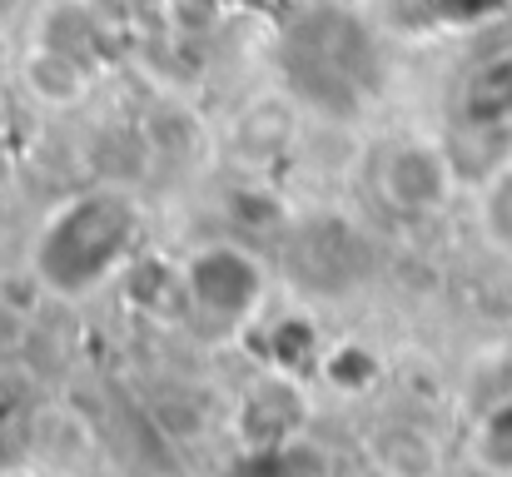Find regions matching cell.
<instances>
[{
  "instance_id": "5b68a950",
  "label": "cell",
  "mask_w": 512,
  "mask_h": 477,
  "mask_svg": "<svg viewBox=\"0 0 512 477\" xmlns=\"http://www.w3.org/2000/svg\"><path fill=\"white\" fill-rule=\"evenodd\" d=\"M324 353H329V343H324L319 323L309 314H284L264 328V363H269L274 373L309 378V373H319Z\"/></svg>"
},
{
  "instance_id": "8fae6325",
  "label": "cell",
  "mask_w": 512,
  "mask_h": 477,
  "mask_svg": "<svg viewBox=\"0 0 512 477\" xmlns=\"http://www.w3.org/2000/svg\"><path fill=\"white\" fill-rule=\"evenodd\" d=\"M473 453L488 473H512V398L493 403L483 418H478V433H473Z\"/></svg>"
},
{
  "instance_id": "7c38bea8",
  "label": "cell",
  "mask_w": 512,
  "mask_h": 477,
  "mask_svg": "<svg viewBox=\"0 0 512 477\" xmlns=\"http://www.w3.org/2000/svg\"><path fill=\"white\" fill-rule=\"evenodd\" d=\"M498 15H508V0H423V20L448 25V30L493 25Z\"/></svg>"
},
{
  "instance_id": "6da1fadb",
  "label": "cell",
  "mask_w": 512,
  "mask_h": 477,
  "mask_svg": "<svg viewBox=\"0 0 512 477\" xmlns=\"http://www.w3.org/2000/svg\"><path fill=\"white\" fill-rule=\"evenodd\" d=\"M140 239H145L140 204L120 184H90L55 199L50 214L40 219L30 239V274L50 299L80 304L135 269Z\"/></svg>"
},
{
  "instance_id": "9c48e42d",
  "label": "cell",
  "mask_w": 512,
  "mask_h": 477,
  "mask_svg": "<svg viewBox=\"0 0 512 477\" xmlns=\"http://www.w3.org/2000/svg\"><path fill=\"white\" fill-rule=\"evenodd\" d=\"M478 229H483L488 249L512 259V155L478 184Z\"/></svg>"
},
{
  "instance_id": "52a82bcc",
  "label": "cell",
  "mask_w": 512,
  "mask_h": 477,
  "mask_svg": "<svg viewBox=\"0 0 512 477\" xmlns=\"http://www.w3.org/2000/svg\"><path fill=\"white\" fill-rule=\"evenodd\" d=\"M368 453H373V463H378L383 477H433L438 473V448H433V438H428L423 428H413V423H388V428H378L373 443H368Z\"/></svg>"
},
{
  "instance_id": "30bf717a",
  "label": "cell",
  "mask_w": 512,
  "mask_h": 477,
  "mask_svg": "<svg viewBox=\"0 0 512 477\" xmlns=\"http://www.w3.org/2000/svg\"><path fill=\"white\" fill-rule=\"evenodd\" d=\"M319 378L329 388H339L343 398H358V393H368L378 383V358L363 343H334L324 353V363H319Z\"/></svg>"
},
{
  "instance_id": "3957f363",
  "label": "cell",
  "mask_w": 512,
  "mask_h": 477,
  "mask_svg": "<svg viewBox=\"0 0 512 477\" xmlns=\"http://www.w3.org/2000/svg\"><path fill=\"white\" fill-rule=\"evenodd\" d=\"M453 159L443 145L423 140V135H403L388 140L373 159V189L388 209L398 214H438L453 199Z\"/></svg>"
},
{
  "instance_id": "277c9868",
  "label": "cell",
  "mask_w": 512,
  "mask_h": 477,
  "mask_svg": "<svg viewBox=\"0 0 512 477\" xmlns=\"http://www.w3.org/2000/svg\"><path fill=\"white\" fill-rule=\"evenodd\" d=\"M239 443L244 448H274V443H294L304 438V423H309V403H304V388L299 378L289 373H264L254 388H244L239 398Z\"/></svg>"
},
{
  "instance_id": "8992f818",
  "label": "cell",
  "mask_w": 512,
  "mask_h": 477,
  "mask_svg": "<svg viewBox=\"0 0 512 477\" xmlns=\"http://www.w3.org/2000/svg\"><path fill=\"white\" fill-rule=\"evenodd\" d=\"M219 477H334L329 473V458L309 443V438H294V443H274V448H239Z\"/></svg>"
},
{
  "instance_id": "7a4b0ae2",
  "label": "cell",
  "mask_w": 512,
  "mask_h": 477,
  "mask_svg": "<svg viewBox=\"0 0 512 477\" xmlns=\"http://www.w3.org/2000/svg\"><path fill=\"white\" fill-rule=\"evenodd\" d=\"M179 274H184V309L209 333H244L269 304V269L244 244L229 239L199 244L179 264Z\"/></svg>"
},
{
  "instance_id": "ba28073f",
  "label": "cell",
  "mask_w": 512,
  "mask_h": 477,
  "mask_svg": "<svg viewBox=\"0 0 512 477\" xmlns=\"http://www.w3.org/2000/svg\"><path fill=\"white\" fill-rule=\"evenodd\" d=\"M468 115L473 125L512 130V50L478 65V75L468 80Z\"/></svg>"
}]
</instances>
